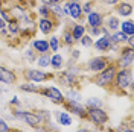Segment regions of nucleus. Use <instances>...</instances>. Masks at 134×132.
Segmentation results:
<instances>
[{"mask_svg": "<svg viewBox=\"0 0 134 132\" xmlns=\"http://www.w3.org/2000/svg\"><path fill=\"white\" fill-rule=\"evenodd\" d=\"M37 52L29 46V47H26L25 52H23V58H25V61L27 62V64H35V61H37Z\"/></svg>", "mask_w": 134, "mask_h": 132, "instance_id": "nucleus-30", "label": "nucleus"}, {"mask_svg": "<svg viewBox=\"0 0 134 132\" xmlns=\"http://www.w3.org/2000/svg\"><path fill=\"white\" fill-rule=\"evenodd\" d=\"M85 120L96 129H104L110 124V114L104 109V106H90L87 108Z\"/></svg>", "mask_w": 134, "mask_h": 132, "instance_id": "nucleus-5", "label": "nucleus"}, {"mask_svg": "<svg viewBox=\"0 0 134 132\" xmlns=\"http://www.w3.org/2000/svg\"><path fill=\"white\" fill-rule=\"evenodd\" d=\"M31 47L37 52V55L50 53L49 41H47V38H38V37H34L32 40H31Z\"/></svg>", "mask_w": 134, "mask_h": 132, "instance_id": "nucleus-20", "label": "nucleus"}, {"mask_svg": "<svg viewBox=\"0 0 134 132\" xmlns=\"http://www.w3.org/2000/svg\"><path fill=\"white\" fill-rule=\"evenodd\" d=\"M12 126L8 123V120L3 116H0V132H11Z\"/></svg>", "mask_w": 134, "mask_h": 132, "instance_id": "nucleus-37", "label": "nucleus"}, {"mask_svg": "<svg viewBox=\"0 0 134 132\" xmlns=\"http://www.w3.org/2000/svg\"><path fill=\"white\" fill-rule=\"evenodd\" d=\"M125 46H130V47H134V35H128L125 41Z\"/></svg>", "mask_w": 134, "mask_h": 132, "instance_id": "nucleus-41", "label": "nucleus"}, {"mask_svg": "<svg viewBox=\"0 0 134 132\" xmlns=\"http://www.w3.org/2000/svg\"><path fill=\"white\" fill-rule=\"evenodd\" d=\"M20 76L15 70L9 68L6 65H2L0 64V83H5V85H17L18 83Z\"/></svg>", "mask_w": 134, "mask_h": 132, "instance_id": "nucleus-15", "label": "nucleus"}, {"mask_svg": "<svg viewBox=\"0 0 134 132\" xmlns=\"http://www.w3.org/2000/svg\"><path fill=\"white\" fill-rule=\"evenodd\" d=\"M8 11H9V14H11V18H14L17 21H20V20H23V18L34 14V11H29L27 8L20 6V5H17L14 2H11V0H9V5H8Z\"/></svg>", "mask_w": 134, "mask_h": 132, "instance_id": "nucleus-17", "label": "nucleus"}, {"mask_svg": "<svg viewBox=\"0 0 134 132\" xmlns=\"http://www.w3.org/2000/svg\"><path fill=\"white\" fill-rule=\"evenodd\" d=\"M18 27H20V33H18V38L21 43H27L31 41L34 37L37 35V15L34 12L32 15L26 17L23 20L18 21Z\"/></svg>", "mask_w": 134, "mask_h": 132, "instance_id": "nucleus-6", "label": "nucleus"}, {"mask_svg": "<svg viewBox=\"0 0 134 132\" xmlns=\"http://www.w3.org/2000/svg\"><path fill=\"white\" fill-rule=\"evenodd\" d=\"M52 71H61L63 68H66V56L61 55L59 52H55V53H50V67Z\"/></svg>", "mask_w": 134, "mask_h": 132, "instance_id": "nucleus-22", "label": "nucleus"}, {"mask_svg": "<svg viewBox=\"0 0 134 132\" xmlns=\"http://www.w3.org/2000/svg\"><path fill=\"white\" fill-rule=\"evenodd\" d=\"M40 96L44 97V99H47L50 103H53V105H57V106H61L63 103H64V93L59 90L57 85H46V87H41V90H40Z\"/></svg>", "mask_w": 134, "mask_h": 132, "instance_id": "nucleus-9", "label": "nucleus"}, {"mask_svg": "<svg viewBox=\"0 0 134 132\" xmlns=\"http://www.w3.org/2000/svg\"><path fill=\"white\" fill-rule=\"evenodd\" d=\"M120 0H96V5H100L102 8L111 9L113 6H116Z\"/></svg>", "mask_w": 134, "mask_h": 132, "instance_id": "nucleus-35", "label": "nucleus"}, {"mask_svg": "<svg viewBox=\"0 0 134 132\" xmlns=\"http://www.w3.org/2000/svg\"><path fill=\"white\" fill-rule=\"evenodd\" d=\"M116 132H134L133 124H131V120H130V123H128V124L122 123L119 128H116Z\"/></svg>", "mask_w": 134, "mask_h": 132, "instance_id": "nucleus-38", "label": "nucleus"}, {"mask_svg": "<svg viewBox=\"0 0 134 132\" xmlns=\"http://www.w3.org/2000/svg\"><path fill=\"white\" fill-rule=\"evenodd\" d=\"M0 18H3L5 21H9L11 20V14H9L8 8H3L2 6V9H0Z\"/></svg>", "mask_w": 134, "mask_h": 132, "instance_id": "nucleus-40", "label": "nucleus"}, {"mask_svg": "<svg viewBox=\"0 0 134 132\" xmlns=\"http://www.w3.org/2000/svg\"><path fill=\"white\" fill-rule=\"evenodd\" d=\"M96 0H84V2H81V9H82V14L84 17L87 15L88 12H92L93 9H96Z\"/></svg>", "mask_w": 134, "mask_h": 132, "instance_id": "nucleus-31", "label": "nucleus"}, {"mask_svg": "<svg viewBox=\"0 0 134 132\" xmlns=\"http://www.w3.org/2000/svg\"><path fill=\"white\" fill-rule=\"evenodd\" d=\"M67 6V18L70 21H79L84 23V14L81 9V2H75V0H64Z\"/></svg>", "mask_w": 134, "mask_h": 132, "instance_id": "nucleus-13", "label": "nucleus"}, {"mask_svg": "<svg viewBox=\"0 0 134 132\" xmlns=\"http://www.w3.org/2000/svg\"><path fill=\"white\" fill-rule=\"evenodd\" d=\"M126 2H131V3H133V2H134V0H126Z\"/></svg>", "mask_w": 134, "mask_h": 132, "instance_id": "nucleus-48", "label": "nucleus"}, {"mask_svg": "<svg viewBox=\"0 0 134 132\" xmlns=\"http://www.w3.org/2000/svg\"><path fill=\"white\" fill-rule=\"evenodd\" d=\"M92 49L96 53H99V55H108L111 52H116L113 43H111V38H110V33L108 35H100L98 38H94Z\"/></svg>", "mask_w": 134, "mask_h": 132, "instance_id": "nucleus-11", "label": "nucleus"}, {"mask_svg": "<svg viewBox=\"0 0 134 132\" xmlns=\"http://www.w3.org/2000/svg\"><path fill=\"white\" fill-rule=\"evenodd\" d=\"M75 2H81V0H75Z\"/></svg>", "mask_w": 134, "mask_h": 132, "instance_id": "nucleus-49", "label": "nucleus"}, {"mask_svg": "<svg viewBox=\"0 0 134 132\" xmlns=\"http://www.w3.org/2000/svg\"><path fill=\"white\" fill-rule=\"evenodd\" d=\"M49 8H50V14H52V17H55V18L59 20V21L64 20V18H63V8H61V3L49 5Z\"/></svg>", "mask_w": 134, "mask_h": 132, "instance_id": "nucleus-32", "label": "nucleus"}, {"mask_svg": "<svg viewBox=\"0 0 134 132\" xmlns=\"http://www.w3.org/2000/svg\"><path fill=\"white\" fill-rule=\"evenodd\" d=\"M17 88L20 91H23L26 94H40V83H34V82H27V81H23V82L17 83Z\"/></svg>", "mask_w": 134, "mask_h": 132, "instance_id": "nucleus-24", "label": "nucleus"}, {"mask_svg": "<svg viewBox=\"0 0 134 132\" xmlns=\"http://www.w3.org/2000/svg\"><path fill=\"white\" fill-rule=\"evenodd\" d=\"M47 41H49V49H50V53H55V52H59V49L63 47L61 46V40H59L58 35L52 33L47 37Z\"/></svg>", "mask_w": 134, "mask_h": 132, "instance_id": "nucleus-27", "label": "nucleus"}, {"mask_svg": "<svg viewBox=\"0 0 134 132\" xmlns=\"http://www.w3.org/2000/svg\"><path fill=\"white\" fill-rule=\"evenodd\" d=\"M55 76H57L55 71H46V70L38 68V67H26L21 71V77L27 82H34V83L50 82V81L55 79Z\"/></svg>", "mask_w": 134, "mask_h": 132, "instance_id": "nucleus-4", "label": "nucleus"}, {"mask_svg": "<svg viewBox=\"0 0 134 132\" xmlns=\"http://www.w3.org/2000/svg\"><path fill=\"white\" fill-rule=\"evenodd\" d=\"M47 2H49L50 5H53V3H63L64 0H47Z\"/></svg>", "mask_w": 134, "mask_h": 132, "instance_id": "nucleus-45", "label": "nucleus"}, {"mask_svg": "<svg viewBox=\"0 0 134 132\" xmlns=\"http://www.w3.org/2000/svg\"><path fill=\"white\" fill-rule=\"evenodd\" d=\"M0 9H2V5H0Z\"/></svg>", "mask_w": 134, "mask_h": 132, "instance_id": "nucleus-50", "label": "nucleus"}, {"mask_svg": "<svg viewBox=\"0 0 134 132\" xmlns=\"http://www.w3.org/2000/svg\"><path fill=\"white\" fill-rule=\"evenodd\" d=\"M117 68H133L134 65V47L122 46L117 50V56L113 59Z\"/></svg>", "mask_w": 134, "mask_h": 132, "instance_id": "nucleus-8", "label": "nucleus"}, {"mask_svg": "<svg viewBox=\"0 0 134 132\" xmlns=\"http://www.w3.org/2000/svg\"><path fill=\"white\" fill-rule=\"evenodd\" d=\"M111 12H113L114 15H117L120 20L131 18V17H133V12H134L133 3H131V2H126V0H120L116 6L111 8Z\"/></svg>", "mask_w": 134, "mask_h": 132, "instance_id": "nucleus-14", "label": "nucleus"}, {"mask_svg": "<svg viewBox=\"0 0 134 132\" xmlns=\"http://www.w3.org/2000/svg\"><path fill=\"white\" fill-rule=\"evenodd\" d=\"M64 97L66 100H72V102H82V93L79 90V87H73V88H66Z\"/></svg>", "mask_w": 134, "mask_h": 132, "instance_id": "nucleus-25", "label": "nucleus"}, {"mask_svg": "<svg viewBox=\"0 0 134 132\" xmlns=\"http://www.w3.org/2000/svg\"><path fill=\"white\" fill-rule=\"evenodd\" d=\"M84 68L79 64H73V65H67L63 68L61 71H57V82L63 85L64 88H73V87H79L81 82L84 81Z\"/></svg>", "mask_w": 134, "mask_h": 132, "instance_id": "nucleus-1", "label": "nucleus"}, {"mask_svg": "<svg viewBox=\"0 0 134 132\" xmlns=\"http://www.w3.org/2000/svg\"><path fill=\"white\" fill-rule=\"evenodd\" d=\"M69 29H70V33H72V37H73L76 44L87 33V26L84 23H79V21H70L69 23Z\"/></svg>", "mask_w": 134, "mask_h": 132, "instance_id": "nucleus-21", "label": "nucleus"}, {"mask_svg": "<svg viewBox=\"0 0 134 132\" xmlns=\"http://www.w3.org/2000/svg\"><path fill=\"white\" fill-rule=\"evenodd\" d=\"M35 64H37L38 68H43V70L49 68V67H50V53L38 55V56H37V61H35Z\"/></svg>", "mask_w": 134, "mask_h": 132, "instance_id": "nucleus-28", "label": "nucleus"}, {"mask_svg": "<svg viewBox=\"0 0 134 132\" xmlns=\"http://www.w3.org/2000/svg\"><path fill=\"white\" fill-rule=\"evenodd\" d=\"M87 33L92 38H98L100 37V27H87Z\"/></svg>", "mask_w": 134, "mask_h": 132, "instance_id": "nucleus-39", "label": "nucleus"}, {"mask_svg": "<svg viewBox=\"0 0 134 132\" xmlns=\"http://www.w3.org/2000/svg\"><path fill=\"white\" fill-rule=\"evenodd\" d=\"M75 132H94L92 128H88V126H79Z\"/></svg>", "mask_w": 134, "mask_h": 132, "instance_id": "nucleus-42", "label": "nucleus"}, {"mask_svg": "<svg viewBox=\"0 0 134 132\" xmlns=\"http://www.w3.org/2000/svg\"><path fill=\"white\" fill-rule=\"evenodd\" d=\"M93 41H94V38H92L88 33H85V35H84V37H82V38H81L78 43H79L82 47H85V49H90V47L93 46Z\"/></svg>", "mask_w": 134, "mask_h": 132, "instance_id": "nucleus-34", "label": "nucleus"}, {"mask_svg": "<svg viewBox=\"0 0 134 132\" xmlns=\"http://www.w3.org/2000/svg\"><path fill=\"white\" fill-rule=\"evenodd\" d=\"M113 59L114 58H111L110 55H99L98 53V55L87 59V62L82 65V68L85 71H88L90 74H96L99 71H102L107 65H110L113 62Z\"/></svg>", "mask_w": 134, "mask_h": 132, "instance_id": "nucleus-7", "label": "nucleus"}, {"mask_svg": "<svg viewBox=\"0 0 134 132\" xmlns=\"http://www.w3.org/2000/svg\"><path fill=\"white\" fill-rule=\"evenodd\" d=\"M119 25H120V18L117 15H114L111 11H105V15H104V25L107 29H108L110 33L119 31Z\"/></svg>", "mask_w": 134, "mask_h": 132, "instance_id": "nucleus-19", "label": "nucleus"}, {"mask_svg": "<svg viewBox=\"0 0 134 132\" xmlns=\"http://www.w3.org/2000/svg\"><path fill=\"white\" fill-rule=\"evenodd\" d=\"M64 111H67L72 117H76L79 120H85L87 114V108L82 102H72V100H64V103L61 105Z\"/></svg>", "mask_w": 134, "mask_h": 132, "instance_id": "nucleus-12", "label": "nucleus"}, {"mask_svg": "<svg viewBox=\"0 0 134 132\" xmlns=\"http://www.w3.org/2000/svg\"><path fill=\"white\" fill-rule=\"evenodd\" d=\"M35 112H37V116L41 118L43 124L47 123V122H50L52 120V112H50L49 109H34Z\"/></svg>", "mask_w": 134, "mask_h": 132, "instance_id": "nucleus-33", "label": "nucleus"}, {"mask_svg": "<svg viewBox=\"0 0 134 132\" xmlns=\"http://www.w3.org/2000/svg\"><path fill=\"white\" fill-rule=\"evenodd\" d=\"M82 103L85 105V108H90V106H104V100L99 96H90L87 97L85 100H82Z\"/></svg>", "mask_w": 134, "mask_h": 132, "instance_id": "nucleus-29", "label": "nucleus"}, {"mask_svg": "<svg viewBox=\"0 0 134 132\" xmlns=\"http://www.w3.org/2000/svg\"><path fill=\"white\" fill-rule=\"evenodd\" d=\"M116 71H117V67L114 62H111L110 65H107L102 71L96 74H92V82L99 87L102 90H107V91H111L113 88V82H114V76H116Z\"/></svg>", "mask_w": 134, "mask_h": 132, "instance_id": "nucleus-3", "label": "nucleus"}, {"mask_svg": "<svg viewBox=\"0 0 134 132\" xmlns=\"http://www.w3.org/2000/svg\"><path fill=\"white\" fill-rule=\"evenodd\" d=\"M59 40H61V46H64L67 49H72V47H75L76 43L73 40V37H72V33H70V29H69V25H66L63 27V32L59 35Z\"/></svg>", "mask_w": 134, "mask_h": 132, "instance_id": "nucleus-23", "label": "nucleus"}, {"mask_svg": "<svg viewBox=\"0 0 134 132\" xmlns=\"http://www.w3.org/2000/svg\"><path fill=\"white\" fill-rule=\"evenodd\" d=\"M34 132H49L47 131V128L44 126V124H41V126H38V128H35V129H32Z\"/></svg>", "mask_w": 134, "mask_h": 132, "instance_id": "nucleus-43", "label": "nucleus"}, {"mask_svg": "<svg viewBox=\"0 0 134 132\" xmlns=\"http://www.w3.org/2000/svg\"><path fill=\"white\" fill-rule=\"evenodd\" d=\"M133 87H134L133 68H117L111 91L116 93V94H120V96H125V94L131 96Z\"/></svg>", "mask_w": 134, "mask_h": 132, "instance_id": "nucleus-2", "label": "nucleus"}, {"mask_svg": "<svg viewBox=\"0 0 134 132\" xmlns=\"http://www.w3.org/2000/svg\"><path fill=\"white\" fill-rule=\"evenodd\" d=\"M8 105H9L11 108H23V103H21V100H20V97H18L17 94L11 96V99H9Z\"/></svg>", "mask_w": 134, "mask_h": 132, "instance_id": "nucleus-36", "label": "nucleus"}, {"mask_svg": "<svg viewBox=\"0 0 134 132\" xmlns=\"http://www.w3.org/2000/svg\"><path fill=\"white\" fill-rule=\"evenodd\" d=\"M59 23L61 21L57 20L55 17H37V31L44 37H49L55 33Z\"/></svg>", "mask_w": 134, "mask_h": 132, "instance_id": "nucleus-10", "label": "nucleus"}, {"mask_svg": "<svg viewBox=\"0 0 134 132\" xmlns=\"http://www.w3.org/2000/svg\"><path fill=\"white\" fill-rule=\"evenodd\" d=\"M52 117L55 118V122L61 126V128H69L73 124V117L70 116L67 111H63V109H57L52 112Z\"/></svg>", "mask_w": 134, "mask_h": 132, "instance_id": "nucleus-18", "label": "nucleus"}, {"mask_svg": "<svg viewBox=\"0 0 134 132\" xmlns=\"http://www.w3.org/2000/svg\"><path fill=\"white\" fill-rule=\"evenodd\" d=\"M119 31H122V32L125 33V35H134V21L131 20V18L120 20Z\"/></svg>", "mask_w": 134, "mask_h": 132, "instance_id": "nucleus-26", "label": "nucleus"}, {"mask_svg": "<svg viewBox=\"0 0 134 132\" xmlns=\"http://www.w3.org/2000/svg\"><path fill=\"white\" fill-rule=\"evenodd\" d=\"M96 132H104V129H98V131H96Z\"/></svg>", "mask_w": 134, "mask_h": 132, "instance_id": "nucleus-47", "label": "nucleus"}, {"mask_svg": "<svg viewBox=\"0 0 134 132\" xmlns=\"http://www.w3.org/2000/svg\"><path fill=\"white\" fill-rule=\"evenodd\" d=\"M104 15L105 11L102 9H93L92 12H88L87 15L84 17V21L87 27H100L104 25Z\"/></svg>", "mask_w": 134, "mask_h": 132, "instance_id": "nucleus-16", "label": "nucleus"}, {"mask_svg": "<svg viewBox=\"0 0 134 132\" xmlns=\"http://www.w3.org/2000/svg\"><path fill=\"white\" fill-rule=\"evenodd\" d=\"M6 25H8V21H5L3 18H0V31H3V29H6Z\"/></svg>", "mask_w": 134, "mask_h": 132, "instance_id": "nucleus-44", "label": "nucleus"}, {"mask_svg": "<svg viewBox=\"0 0 134 132\" xmlns=\"http://www.w3.org/2000/svg\"><path fill=\"white\" fill-rule=\"evenodd\" d=\"M6 2H8V0H0V5H2V6H3V5H5V3H6Z\"/></svg>", "mask_w": 134, "mask_h": 132, "instance_id": "nucleus-46", "label": "nucleus"}]
</instances>
